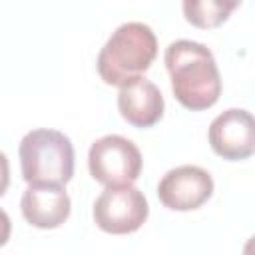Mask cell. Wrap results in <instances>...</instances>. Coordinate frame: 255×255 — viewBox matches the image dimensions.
I'll return each instance as SVG.
<instances>
[{
	"label": "cell",
	"instance_id": "obj_1",
	"mask_svg": "<svg viewBox=\"0 0 255 255\" xmlns=\"http://www.w3.org/2000/svg\"><path fill=\"white\" fill-rule=\"evenodd\" d=\"M163 62L173 96L183 108L203 112L217 104L221 96V76L207 46L193 40H175L165 48Z\"/></svg>",
	"mask_w": 255,
	"mask_h": 255
},
{
	"label": "cell",
	"instance_id": "obj_2",
	"mask_svg": "<svg viewBox=\"0 0 255 255\" xmlns=\"http://www.w3.org/2000/svg\"><path fill=\"white\" fill-rule=\"evenodd\" d=\"M157 56V38L143 22L116 28L98 54V74L108 86H124L149 70Z\"/></svg>",
	"mask_w": 255,
	"mask_h": 255
},
{
	"label": "cell",
	"instance_id": "obj_3",
	"mask_svg": "<svg viewBox=\"0 0 255 255\" xmlns=\"http://www.w3.org/2000/svg\"><path fill=\"white\" fill-rule=\"evenodd\" d=\"M22 177L28 185L64 187L74 175V145L58 129H32L18 147Z\"/></svg>",
	"mask_w": 255,
	"mask_h": 255
},
{
	"label": "cell",
	"instance_id": "obj_4",
	"mask_svg": "<svg viewBox=\"0 0 255 255\" xmlns=\"http://www.w3.org/2000/svg\"><path fill=\"white\" fill-rule=\"evenodd\" d=\"M88 167L92 177L106 187L131 185L141 173V153L124 135H104L90 145Z\"/></svg>",
	"mask_w": 255,
	"mask_h": 255
},
{
	"label": "cell",
	"instance_id": "obj_5",
	"mask_svg": "<svg viewBox=\"0 0 255 255\" xmlns=\"http://www.w3.org/2000/svg\"><path fill=\"white\" fill-rule=\"evenodd\" d=\"M92 213L96 225L102 231L112 235H128L145 223L149 205L145 195L133 185L106 187L94 201Z\"/></svg>",
	"mask_w": 255,
	"mask_h": 255
},
{
	"label": "cell",
	"instance_id": "obj_6",
	"mask_svg": "<svg viewBox=\"0 0 255 255\" xmlns=\"http://www.w3.org/2000/svg\"><path fill=\"white\" fill-rule=\"evenodd\" d=\"M213 195V179L199 165H179L169 169L157 183L159 201L173 211L199 209Z\"/></svg>",
	"mask_w": 255,
	"mask_h": 255
},
{
	"label": "cell",
	"instance_id": "obj_7",
	"mask_svg": "<svg viewBox=\"0 0 255 255\" xmlns=\"http://www.w3.org/2000/svg\"><path fill=\"white\" fill-rule=\"evenodd\" d=\"M211 149L229 161L247 159L255 151V120L243 108H231L219 114L207 131Z\"/></svg>",
	"mask_w": 255,
	"mask_h": 255
},
{
	"label": "cell",
	"instance_id": "obj_8",
	"mask_svg": "<svg viewBox=\"0 0 255 255\" xmlns=\"http://www.w3.org/2000/svg\"><path fill=\"white\" fill-rule=\"evenodd\" d=\"M163 108V96L151 80L139 76L120 86L118 110L128 124L135 128H151L161 120Z\"/></svg>",
	"mask_w": 255,
	"mask_h": 255
},
{
	"label": "cell",
	"instance_id": "obj_9",
	"mask_svg": "<svg viewBox=\"0 0 255 255\" xmlns=\"http://www.w3.org/2000/svg\"><path fill=\"white\" fill-rule=\"evenodd\" d=\"M20 209L30 225L38 229H56L70 217L72 201L60 185H28Z\"/></svg>",
	"mask_w": 255,
	"mask_h": 255
},
{
	"label": "cell",
	"instance_id": "obj_10",
	"mask_svg": "<svg viewBox=\"0 0 255 255\" xmlns=\"http://www.w3.org/2000/svg\"><path fill=\"white\" fill-rule=\"evenodd\" d=\"M239 6V2H219V0H185L181 4L185 20L195 28H217L229 14Z\"/></svg>",
	"mask_w": 255,
	"mask_h": 255
},
{
	"label": "cell",
	"instance_id": "obj_11",
	"mask_svg": "<svg viewBox=\"0 0 255 255\" xmlns=\"http://www.w3.org/2000/svg\"><path fill=\"white\" fill-rule=\"evenodd\" d=\"M10 185V163L4 151H0V197L6 193Z\"/></svg>",
	"mask_w": 255,
	"mask_h": 255
},
{
	"label": "cell",
	"instance_id": "obj_12",
	"mask_svg": "<svg viewBox=\"0 0 255 255\" xmlns=\"http://www.w3.org/2000/svg\"><path fill=\"white\" fill-rule=\"evenodd\" d=\"M10 231H12L10 217H8V213L0 207V247L8 243V239H10Z\"/></svg>",
	"mask_w": 255,
	"mask_h": 255
}]
</instances>
